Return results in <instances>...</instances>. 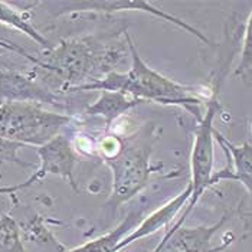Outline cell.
<instances>
[{
  "instance_id": "obj_9",
  "label": "cell",
  "mask_w": 252,
  "mask_h": 252,
  "mask_svg": "<svg viewBox=\"0 0 252 252\" xmlns=\"http://www.w3.org/2000/svg\"><path fill=\"white\" fill-rule=\"evenodd\" d=\"M0 97L4 101L31 104H58V97L48 88H43L32 78L23 74L0 69Z\"/></svg>"
},
{
  "instance_id": "obj_13",
  "label": "cell",
  "mask_w": 252,
  "mask_h": 252,
  "mask_svg": "<svg viewBox=\"0 0 252 252\" xmlns=\"http://www.w3.org/2000/svg\"><path fill=\"white\" fill-rule=\"evenodd\" d=\"M138 216L140 215L136 214V212H131L111 232H108L104 236H99V238L88 242V244H84L78 248H74L71 251L65 252H117V247L126 238V233L128 232L131 228H134Z\"/></svg>"
},
{
  "instance_id": "obj_18",
  "label": "cell",
  "mask_w": 252,
  "mask_h": 252,
  "mask_svg": "<svg viewBox=\"0 0 252 252\" xmlns=\"http://www.w3.org/2000/svg\"><path fill=\"white\" fill-rule=\"evenodd\" d=\"M3 49H9V51H16V52H19V54H22V55H25L28 59H31L33 63H38V59L36 58H32V57H29L23 49H19L18 46H15V45H6L4 42H1L0 40V55H1V52H3Z\"/></svg>"
},
{
  "instance_id": "obj_7",
  "label": "cell",
  "mask_w": 252,
  "mask_h": 252,
  "mask_svg": "<svg viewBox=\"0 0 252 252\" xmlns=\"http://www.w3.org/2000/svg\"><path fill=\"white\" fill-rule=\"evenodd\" d=\"M72 10H79V12H102V13H114V12H146L149 15H153L156 18H160L164 22L173 23L179 26L180 29L186 31L188 33L193 35L199 40L211 45V40L206 38L200 31L190 26L188 22L182 20L175 15H170L158 7H156L152 1H144V0H102V1H77L71 3Z\"/></svg>"
},
{
  "instance_id": "obj_17",
  "label": "cell",
  "mask_w": 252,
  "mask_h": 252,
  "mask_svg": "<svg viewBox=\"0 0 252 252\" xmlns=\"http://www.w3.org/2000/svg\"><path fill=\"white\" fill-rule=\"evenodd\" d=\"M252 65V13L248 18L247 28H245V38H244V48H242V55L241 62L236 69V72H242L248 69Z\"/></svg>"
},
{
  "instance_id": "obj_11",
  "label": "cell",
  "mask_w": 252,
  "mask_h": 252,
  "mask_svg": "<svg viewBox=\"0 0 252 252\" xmlns=\"http://www.w3.org/2000/svg\"><path fill=\"white\" fill-rule=\"evenodd\" d=\"M141 102H143L141 99L120 91H101V95L94 104H91L85 110V114L90 117H102L107 128H111L116 120L128 113L130 110H133Z\"/></svg>"
},
{
  "instance_id": "obj_16",
  "label": "cell",
  "mask_w": 252,
  "mask_h": 252,
  "mask_svg": "<svg viewBox=\"0 0 252 252\" xmlns=\"http://www.w3.org/2000/svg\"><path fill=\"white\" fill-rule=\"evenodd\" d=\"M26 147L25 144L9 141L4 138H0V163H15L19 164L22 167H29L31 164L23 161L19 157V150Z\"/></svg>"
},
{
  "instance_id": "obj_14",
  "label": "cell",
  "mask_w": 252,
  "mask_h": 252,
  "mask_svg": "<svg viewBox=\"0 0 252 252\" xmlns=\"http://www.w3.org/2000/svg\"><path fill=\"white\" fill-rule=\"evenodd\" d=\"M0 23L25 33L28 38H31L38 45H42V46L49 45L48 39L45 38L38 29L29 22V19H26V16L23 13L18 12V9H15L7 1H0Z\"/></svg>"
},
{
  "instance_id": "obj_8",
  "label": "cell",
  "mask_w": 252,
  "mask_h": 252,
  "mask_svg": "<svg viewBox=\"0 0 252 252\" xmlns=\"http://www.w3.org/2000/svg\"><path fill=\"white\" fill-rule=\"evenodd\" d=\"M228 220V216H222L219 222L212 226L179 228L172 235H166L153 252H218L223 247H212L214 235Z\"/></svg>"
},
{
  "instance_id": "obj_2",
  "label": "cell",
  "mask_w": 252,
  "mask_h": 252,
  "mask_svg": "<svg viewBox=\"0 0 252 252\" xmlns=\"http://www.w3.org/2000/svg\"><path fill=\"white\" fill-rule=\"evenodd\" d=\"M121 51L105 46L91 36L62 40L58 46L43 54L38 66L51 72L65 85V91L98 81L113 72L121 58Z\"/></svg>"
},
{
  "instance_id": "obj_19",
  "label": "cell",
  "mask_w": 252,
  "mask_h": 252,
  "mask_svg": "<svg viewBox=\"0 0 252 252\" xmlns=\"http://www.w3.org/2000/svg\"><path fill=\"white\" fill-rule=\"evenodd\" d=\"M0 177H1V176H0Z\"/></svg>"
},
{
  "instance_id": "obj_15",
  "label": "cell",
  "mask_w": 252,
  "mask_h": 252,
  "mask_svg": "<svg viewBox=\"0 0 252 252\" xmlns=\"http://www.w3.org/2000/svg\"><path fill=\"white\" fill-rule=\"evenodd\" d=\"M0 252H28L19 223L9 214L0 215Z\"/></svg>"
},
{
  "instance_id": "obj_1",
  "label": "cell",
  "mask_w": 252,
  "mask_h": 252,
  "mask_svg": "<svg viewBox=\"0 0 252 252\" xmlns=\"http://www.w3.org/2000/svg\"><path fill=\"white\" fill-rule=\"evenodd\" d=\"M126 45L131 55V66L126 72H110L91 84L78 87L74 91H120L143 102L155 101L163 105H179L202 120V99L194 95L193 87L182 85L150 68L140 57L131 36L124 32Z\"/></svg>"
},
{
  "instance_id": "obj_3",
  "label": "cell",
  "mask_w": 252,
  "mask_h": 252,
  "mask_svg": "<svg viewBox=\"0 0 252 252\" xmlns=\"http://www.w3.org/2000/svg\"><path fill=\"white\" fill-rule=\"evenodd\" d=\"M69 121V116L48 111L39 104L16 101L0 104V138L35 149L58 136Z\"/></svg>"
},
{
  "instance_id": "obj_6",
  "label": "cell",
  "mask_w": 252,
  "mask_h": 252,
  "mask_svg": "<svg viewBox=\"0 0 252 252\" xmlns=\"http://www.w3.org/2000/svg\"><path fill=\"white\" fill-rule=\"evenodd\" d=\"M40 160V166L29 176L25 182L15 186H4L0 188V193L13 194L19 190L28 189L33 185L43 180L46 176H59L63 180L68 182V185L75 190L79 192L77 186V180L74 176V167L77 163V156L74 153L71 141L62 134H58L49 140L46 144L35 149Z\"/></svg>"
},
{
  "instance_id": "obj_12",
  "label": "cell",
  "mask_w": 252,
  "mask_h": 252,
  "mask_svg": "<svg viewBox=\"0 0 252 252\" xmlns=\"http://www.w3.org/2000/svg\"><path fill=\"white\" fill-rule=\"evenodd\" d=\"M214 136L231 157L233 164V169L229 167L231 180L242 183L248 189V192L252 193V144L250 143L233 144L216 130L214 131Z\"/></svg>"
},
{
  "instance_id": "obj_4",
  "label": "cell",
  "mask_w": 252,
  "mask_h": 252,
  "mask_svg": "<svg viewBox=\"0 0 252 252\" xmlns=\"http://www.w3.org/2000/svg\"><path fill=\"white\" fill-rule=\"evenodd\" d=\"M152 150L149 143L133 138L126 144H120L117 152L105 157L107 164L113 170V190L108 205H121L147 185L152 172Z\"/></svg>"
},
{
  "instance_id": "obj_5",
  "label": "cell",
  "mask_w": 252,
  "mask_h": 252,
  "mask_svg": "<svg viewBox=\"0 0 252 252\" xmlns=\"http://www.w3.org/2000/svg\"><path fill=\"white\" fill-rule=\"evenodd\" d=\"M220 110V104L218 101L216 91L209 98L206 113L203 114L202 120H199V126L196 130L194 136L193 149H192V157H190V169H192V196L188 202V208L182 218L175 223V226L166 233L172 235L179 228H182L183 222L189 214L193 211L196 203L199 202L200 196L203 192L214 185V160H215V149H214V120L218 111Z\"/></svg>"
},
{
  "instance_id": "obj_10",
  "label": "cell",
  "mask_w": 252,
  "mask_h": 252,
  "mask_svg": "<svg viewBox=\"0 0 252 252\" xmlns=\"http://www.w3.org/2000/svg\"><path fill=\"white\" fill-rule=\"evenodd\" d=\"M190 196H192V185L189 183L182 193L179 194V196H176L175 199H172L167 205H164L158 211H156L155 214L150 215L149 218H146V220L137 228L136 231H133V233L126 236L120 242V245L117 247V252L120 251V250H123V248H126L127 245L133 244L134 241L143 239V238L155 233L156 231H158L160 228L166 226L177 215V212L186 205V202H189Z\"/></svg>"
}]
</instances>
